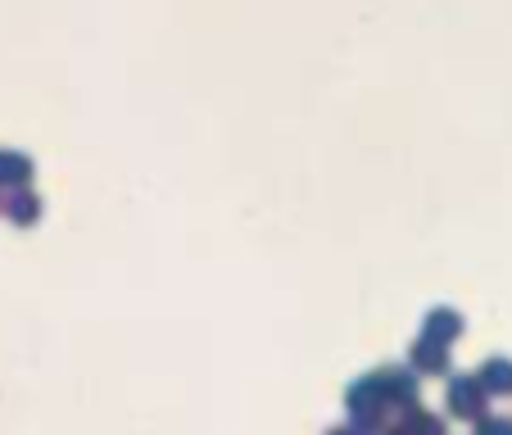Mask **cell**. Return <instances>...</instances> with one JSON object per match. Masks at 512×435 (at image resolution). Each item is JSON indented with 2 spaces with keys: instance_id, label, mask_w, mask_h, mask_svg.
Masks as SVG:
<instances>
[{
  "instance_id": "obj_1",
  "label": "cell",
  "mask_w": 512,
  "mask_h": 435,
  "mask_svg": "<svg viewBox=\"0 0 512 435\" xmlns=\"http://www.w3.org/2000/svg\"><path fill=\"white\" fill-rule=\"evenodd\" d=\"M349 417H354V426H363V431H377V426H381V422H386V417H390L386 390H381L377 372L349 386Z\"/></svg>"
},
{
  "instance_id": "obj_2",
  "label": "cell",
  "mask_w": 512,
  "mask_h": 435,
  "mask_svg": "<svg viewBox=\"0 0 512 435\" xmlns=\"http://www.w3.org/2000/svg\"><path fill=\"white\" fill-rule=\"evenodd\" d=\"M485 408H490V390L481 386V377H454V386H449V413L463 417V422H481Z\"/></svg>"
},
{
  "instance_id": "obj_3",
  "label": "cell",
  "mask_w": 512,
  "mask_h": 435,
  "mask_svg": "<svg viewBox=\"0 0 512 435\" xmlns=\"http://www.w3.org/2000/svg\"><path fill=\"white\" fill-rule=\"evenodd\" d=\"M377 381H381V390H386V404H390V413H413L417 408V377L413 372H404V368H386V372H377Z\"/></svg>"
},
{
  "instance_id": "obj_4",
  "label": "cell",
  "mask_w": 512,
  "mask_h": 435,
  "mask_svg": "<svg viewBox=\"0 0 512 435\" xmlns=\"http://www.w3.org/2000/svg\"><path fill=\"white\" fill-rule=\"evenodd\" d=\"M408 363H413L417 372H426V377H445V372H449V345L422 336L413 345V354H408Z\"/></svg>"
},
{
  "instance_id": "obj_5",
  "label": "cell",
  "mask_w": 512,
  "mask_h": 435,
  "mask_svg": "<svg viewBox=\"0 0 512 435\" xmlns=\"http://www.w3.org/2000/svg\"><path fill=\"white\" fill-rule=\"evenodd\" d=\"M32 182V159L19 150H0V191H28Z\"/></svg>"
},
{
  "instance_id": "obj_6",
  "label": "cell",
  "mask_w": 512,
  "mask_h": 435,
  "mask_svg": "<svg viewBox=\"0 0 512 435\" xmlns=\"http://www.w3.org/2000/svg\"><path fill=\"white\" fill-rule=\"evenodd\" d=\"M422 336L449 345V340L463 336V318H458L454 309H435V313H426V331H422Z\"/></svg>"
},
{
  "instance_id": "obj_7",
  "label": "cell",
  "mask_w": 512,
  "mask_h": 435,
  "mask_svg": "<svg viewBox=\"0 0 512 435\" xmlns=\"http://www.w3.org/2000/svg\"><path fill=\"white\" fill-rule=\"evenodd\" d=\"M476 377L490 395H512V358H485V368Z\"/></svg>"
},
{
  "instance_id": "obj_8",
  "label": "cell",
  "mask_w": 512,
  "mask_h": 435,
  "mask_svg": "<svg viewBox=\"0 0 512 435\" xmlns=\"http://www.w3.org/2000/svg\"><path fill=\"white\" fill-rule=\"evenodd\" d=\"M386 435H445V422L431 413H422V408H413V413L399 417V426H390Z\"/></svg>"
},
{
  "instance_id": "obj_9",
  "label": "cell",
  "mask_w": 512,
  "mask_h": 435,
  "mask_svg": "<svg viewBox=\"0 0 512 435\" xmlns=\"http://www.w3.org/2000/svg\"><path fill=\"white\" fill-rule=\"evenodd\" d=\"M0 209L10 213L14 223H23V227H28V223H37L41 200H37V195H32V191H14V200H0Z\"/></svg>"
},
{
  "instance_id": "obj_10",
  "label": "cell",
  "mask_w": 512,
  "mask_h": 435,
  "mask_svg": "<svg viewBox=\"0 0 512 435\" xmlns=\"http://www.w3.org/2000/svg\"><path fill=\"white\" fill-rule=\"evenodd\" d=\"M476 435H512V417H481Z\"/></svg>"
},
{
  "instance_id": "obj_11",
  "label": "cell",
  "mask_w": 512,
  "mask_h": 435,
  "mask_svg": "<svg viewBox=\"0 0 512 435\" xmlns=\"http://www.w3.org/2000/svg\"><path fill=\"white\" fill-rule=\"evenodd\" d=\"M327 435H372V431H363V426H340V431H327Z\"/></svg>"
}]
</instances>
